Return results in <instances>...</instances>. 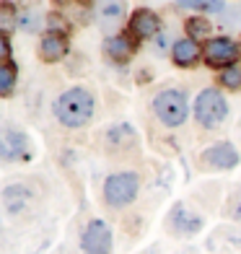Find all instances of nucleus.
<instances>
[{
	"label": "nucleus",
	"instance_id": "nucleus-19",
	"mask_svg": "<svg viewBox=\"0 0 241 254\" xmlns=\"http://www.w3.org/2000/svg\"><path fill=\"white\" fill-rule=\"evenodd\" d=\"M16 21H18V29L26 31V34H37L42 29V13H39V10H34V8L21 10V13L16 16Z\"/></svg>",
	"mask_w": 241,
	"mask_h": 254
},
{
	"label": "nucleus",
	"instance_id": "nucleus-11",
	"mask_svg": "<svg viewBox=\"0 0 241 254\" xmlns=\"http://www.w3.org/2000/svg\"><path fill=\"white\" fill-rule=\"evenodd\" d=\"M31 202H34V192L29 184H8L3 190V205H5L8 215L26 213Z\"/></svg>",
	"mask_w": 241,
	"mask_h": 254
},
{
	"label": "nucleus",
	"instance_id": "nucleus-2",
	"mask_svg": "<svg viewBox=\"0 0 241 254\" xmlns=\"http://www.w3.org/2000/svg\"><path fill=\"white\" fill-rule=\"evenodd\" d=\"M151 107L164 127H181L189 117V101L181 88H161L153 96Z\"/></svg>",
	"mask_w": 241,
	"mask_h": 254
},
{
	"label": "nucleus",
	"instance_id": "nucleus-27",
	"mask_svg": "<svg viewBox=\"0 0 241 254\" xmlns=\"http://www.w3.org/2000/svg\"><path fill=\"white\" fill-rule=\"evenodd\" d=\"M78 5H86V8H91V3H94V0H75Z\"/></svg>",
	"mask_w": 241,
	"mask_h": 254
},
{
	"label": "nucleus",
	"instance_id": "nucleus-10",
	"mask_svg": "<svg viewBox=\"0 0 241 254\" xmlns=\"http://www.w3.org/2000/svg\"><path fill=\"white\" fill-rule=\"evenodd\" d=\"M0 153L5 161H29L31 158V143L26 132L18 130H5L3 140H0Z\"/></svg>",
	"mask_w": 241,
	"mask_h": 254
},
{
	"label": "nucleus",
	"instance_id": "nucleus-15",
	"mask_svg": "<svg viewBox=\"0 0 241 254\" xmlns=\"http://www.w3.org/2000/svg\"><path fill=\"white\" fill-rule=\"evenodd\" d=\"M104 140L112 145V148H132L135 143H137V135H135V130L130 125H112L109 130H107V135H104Z\"/></svg>",
	"mask_w": 241,
	"mask_h": 254
},
{
	"label": "nucleus",
	"instance_id": "nucleus-1",
	"mask_svg": "<svg viewBox=\"0 0 241 254\" xmlns=\"http://www.w3.org/2000/svg\"><path fill=\"white\" fill-rule=\"evenodd\" d=\"M94 112H96V99L83 86H73V88L62 91L52 104L55 120L62 127H70V130L86 127L91 120H94Z\"/></svg>",
	"mask_w": 241,
	"mask_h": 254
},
{
	"label": "nucleus",
	"instance_id": "nucleus-6",
	"mask_svg": "<svg viewBox=\"0 0 241 254\" xmlns=\"http://www.w3.org/2000/svg\"><path fill=\"white\" fill-rule=\"evenodd\" d=\"M239 161L241 156L236 151V145L228 140H218L202 151V166H208L213 171H231L239 166Z\"/></svg>",
	"mask_w": 241,
	"mask_h": 254
},
{
	"label": "nucleus",
	"instance_id": "nucleus-26",
	"mask_svg": "<svg viewBox=\"0 0 241 254\" xmlns=\"http://www.w3.org/2000/svg\"><path fill=\"white\" fill-rule=\"evenodd\" d=\"M234 218H236V221H241V202L234 207Z\"/></svg>",
	"mask_w": 241,
	"mask_h": 254
},
{
	"label": "nucleus",
	"instance_id": "nucleus-14",
	"mask_svg": "<svg viewBox=\"0 0 241 254\" xmlns=\"http://www.w3.org/2000/svg\"><path fill=\"white\" fill-rule=\"evenodd\" d=\"M70 52V44H67V37H57V34H47L39 42V57L44 63H57Z\"/></svg>",
	"mask_w": 241,
	"mask_h": 254
},
{
	"label": "nucleus",
	"instance_id": "nucleus-8",
	"mask_svg": "<svg viewBox=\"0 0 241 254\" xmlns=\"http://www.w3.org/2000/svg\"><path fill=\"white\" fill-rule=\"evenodd\" d=\"M202 226H205L202 215L189 210L184 202H177L174 207H171V213H169L171 234H177V236H194V234H200V231H202Z\"/></svg>",
	"mask_w": 241,
	"mask_h": 254
},
{
	"label": "nucleus",
	"instance_id": "nucleus-12",
	"mask_svg": "<svg viewBox=\"0 0 241 254\" xmlns=\"http://www.w3.org/2000/svg\"><path fill=\"white\" fill-rule=\"evenodd\" d=\"M202 55H205V47H200L197 39H192V37H181V39L174 42V47H171V60L179 67L197 65V60Z\"/></svg>",
	"mask_w": 241,
	"mask_h": 254
},
{
	"label": "nucleus",
	"instance_id": "nucleus-18",
	"mask_svg": "<svg viewBox=\"0 0 241 254\" xmlns=\"http://www.w3.org/2000/svg\"><path fill=\"white\" fill-rule=\"evenodd\" d=\"M99 16H101V24H104V26L120 24V21L124 18V3H122V0H109V3L101 5Z\"/></svg>",
	"mask_w": 241,
	"mask_h": 254
},
{
	"label": "nucleus",
	"instance_id": "nucleus-4",
	"mask_svg": "<svg viewBox=\"0 0 241 254\" xmlns=\"http://www.w3.org/2000/svg\"><path fill=\"white\" fill-rule=\"evenodd\" d=\"M228 117V101L218 88H202L197 99H194V120H197L205 130H215L221 127Z\"/></svg>",
	"mask_w": 241,
	"mask_h": 254
},
{
	"label": "nucleus",
	"instance_id": "nucleus-28",
	"mask_svg": "<svg viewBox=\"0 0 241 254\" xmlns=\"http://www.w3.org/2000/svg\"><path fill=\"white\" fill-rule=\"evenodd\" d=\"M60 3H67V0H55V5H60Z\"/></svg>",
	"mask_w": 241,
	"mask_h": 254
},
{
	"label": "nucleus",
	"instance_id": "nucleus-9",
	"mask_svg": "<svg viewBox=\"0 0 241 254\" xmlns=\"http://www.w3.org/2000/svg\"><path fill=\"white\" fill-rule=\"evenodd\" d=\"M127 31L135 39H156L161 34V18L151 8H135L132 16H130Z\"/></svg>",
	"mask_w": 241,
	"mask_h": 254
},
{
	"label": "nucleus",
	"instance_id": "nucleus-5",
	"mask_svg": "<svg viewBox=\"0 0 241 254\" xmlns=\"http://www.w3.org/2000/svg\"><path fill=\"white\" fill-rule=\"evenodd\" d=\"M80 249H83V254H112L114 236H112L109 223L101 221V218L88 221L83 234H80Z\"/></svg>",
	"mask_w": 241,
	"mask_h": 254
},
{
	"label": "nucleus",
	"instance_id": "nucleus-24",
	"mask_svg": "<svg viewBox=\"0 0 241 254\" xmlns=\"http://www.w3.org/2000/svg\"><path fill=\"white\" fill-rule=\"evenodd\" d=\"M153 44H156V50H158V55H164V50H166V44H169V34H164V31H161L158 37L153 39Z\"/></svg>",
	"mask_w": 241,
	"mask_h": 254
},
{
	"label": "nucleus",
	"instance_id": "nucleus-22",
	"mask_svg": "<svg viewBox=\"0 0 241 254\" xmlns=\"http://www.w3.org/2000/svg\"><path fill=\"white\" fill-rule=\"evenodd\" d=\"M44 24H47V34H57V37H67V31H70L67 21L60 16V10H52Z\"/></svg>",
	"mask_w": 241,
	"mask_h": 254
},
{
	"label": "nucleus",
	"instance_id": "nucleus-21",
	"mask_svg": "<svg viewBox=\"0 0 241 254\" xmlns=\"http://www.w3.org/2000/svg\"><path fill=\"white\" fill-rule=\"evenodd\" d=\"M221 86L228 91H241V67L239 65H228L221 70Z\"/></svg>",
	"mask_w": 241,
	"mask_h": 254
},
{
	"label": "nucleus",
	"instance_id": "nucleus-20",
	"mask_svg": "<svg viewBox=\"0 0 241 254\" xmlns=\"http://www.w3.org/2000/svg\"><path fill=\"white\" fill-rule=\"evenodd\" d=\"M184 29H187V34H189L192 39L208 37V34L213 31V26H210L208 16H189V18H187V24H184Z\"/></svg>",
	"mask_w": 241,
	"mask_h": 254
},
{
	"label": "nucleus",
	"instance_id": "nucleus-13",
	"mask_svg": "<svg viewBox=\"0 0 241 254\" xmlns=\"http://www.w3.org/2000/svg\"><path fill=\"white\" fill-rule=\"evenodd\" d=\"M135 50H137V44L132 42L130 34H112V37L104 39V52L114 63H127L135 55Z\"/></svg>",
	"mask_w": 241,
	"mask_h": 254
},
{
	"label": "nucleus",
	"instance_id": "nucleus-16",
	"mask_svg": "<svg viewBox=\"0 0 241 254\" xmlns=\"http://www.w3.org/2000/svg\"><path fill=\"white\" fill-rule=\"evenodd\" d=\"M16 80H18V65L13 60H8V63L0 65V94H3L5 99L13 96Z\"/></svg>",
	"mask_w": 241,
	"mask_h": 254
},
{
	"label": "nucleus",
	"instance_id": "nucleus-7",
	"mask_svg": "<svg viewBox=\"0 0 241 254\" xmlns=\"http://www.w3.org/2000/svg\"><path fill=\"white\" fill-rule=\"evenodd\" d=\"M239 55H241L239 42L228 39V37H213V39H208V44H205V60H208V65H213V67L236 65Z\"/></svg>",
	"mask_w": 241,
	"mask_h": 254
},
{
	"label": "nucleus",
	"instance_id": "nucleus-23",
	"mask_svg": "<svg viewBox=\"0 0 241 254\" xmlns=\"http://www.w3.org/2000/svg\"><path fill=\"white\" fill-rule=\"evenodd\" d=\"M3 10H0V16H3V34H10V29H13V16H16V8L10 0H3V5H0Z\"/></svg>",
	"mask_w": 241,
	"mask_h": 254
},
{
	"label": "nucleus",
	"instance_id": "nucleus-17",
	"mask_svg": "<svg viewBox=\"0 0 241 254\" xmlns=\"http://www.w3.org/2000/svg\"><path fill=\"white\" fill-rule=\"evenodd\" d=\"M177 5L184 10H200V13H223L226 0H177Z\"/></svg>",
	"mask_w": 241,
	"mask_h": 254
},
{
	"label": "nucleus",
	"instance_id": "nucleus-3",
	"mask_svg": "<svg viewBox=\"0 0 241 254\" xmlns=\"http://www.w3.org/2000/svg\"><path fill=\"white\" fill-rule=\"evenodd\" d=\"M137 192H140V177L135 171H114V174L107 177L104 182V202L112 207V210H122L135 202Z\"/></svg>",
	"mask_w": 241,
	"mask_h": 254
},
{
	"label": "nucleus",
	"instance_id": "nucleus-25",
	"mask_svg": "<svg viewBox=\"0 0 241 254\" xmlns=\"http://www.w3.org/2000/svg\"><path fill=\"white\" fill-rule=\"evenodd\" d=\"M0 44H3V60L8 63V60H10V55H13V50H10V37H8V34H3Z\"/></svg>",
	"mask_w": 241,
	"mask_h": 254
}]
</instances>
